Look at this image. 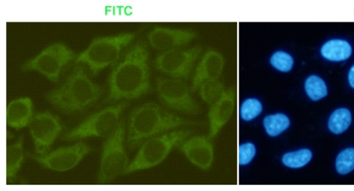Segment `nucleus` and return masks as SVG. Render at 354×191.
Wrapping results in <instances>:
<instances>
[{
	"instance_id": "f257e3e1",
	"label": "nucleus",
	"mask_w": 354,
	"mask_h": 191,
	"mask_svg": "<svg viewBox=\"0 0 354 191\" xmlns=\"http://www.w3.org/2000/svg\"><path fill=\"white\" fill-rule=\"evenodd\" d=\"M150 55L147 43L137 39L122 53L111 70L109 94L105 103L136 100L151 91Z\"/></svg>"
},
{
	"instance_id": "f03ea898",
	"label": "nucleus",
	"mask_w": 354,
	"mask_h": 191,
	"mask_svg": "<svg viewBox=\"0 0 354 191\" xmlns=\"http://www.w3.org/2000/svg\"><path fill=\"white\" fill-rule=\"evenodd\" d=\"M102 94V88L90 78L84 66L75 64L61 87L47 92L44 97L57 109L73 113L94 106Z\"/></svg>"
},
{
	"instance_id": "7ed1b4c3",
	"label": "nucleus",
	"mask_w": 354,
	"mask_h": 191,
	"mask_svg": "<svg viewBox=\"0 0 354 191\" xmlns=\"http://www.w3.org/2000/svg\"><path fill=\"white\" fill-rule=\"evenodd\" d=\"M176 118L167 113L156 103H147L135 108L129 113L127 146L133 149L143 145L147 139L175 127Z\"/></svg>"
},
{
	"instance_id": "20e7f679",
	"label": "nucleus",
	"mask_w": 354,
	"mask_h": 191,
	"mask_svg": "<svg viewBox=\"0 0 354 191\" xmlns=\"http://www.w3.org/2000/svg\"><path fill=\"white\" fill-rule=\"evenodd\" d=\"M135 37L134 33H121L95 38L87 49L77 55L75 63L87 66L91 74L97 76L118 62L124 51L134 42Z\"/></svg>"
},
{
	"instance_id": "39448f33",
	"label": "nucleus",
	"mask_w": 354,
	"mask_h": 191,
	"mask_svg": "<svg viewBox=\"0 0 354 191\" xmlns=\"http://www.w3.org/2000/svg\"><path fill=\"white\" fill-rule=\"evenodd\" d=\"M129 106L128 101L113 104L105 108V109L95 113L88 116L83 122L74 127L64 135L62 139L65 141H74V140L84 139L88 138H109L116 131L123 111Z\"/></svg>"
},
{
	"instance_id": "423d86ee",
	"label": "nucleus",
	"mask_w": 354,
	"mask_h": 191,
	"mask_svg": "<svg viewBox=\"0 0 354 191\" xmlns=\"http://www.w3.org/2000/svg\"><path fill=\"white\" fill-rule=\"evenodd\" d=\"M125 123L121 120L116 131L103 143V154L97 181L105 184L125 174L129 158L124 148Z\"/></svg>"
},
{
	"instance_id": "0eeeda50",
	"label": "nucleus",
	"mask_w": 354,
	"mask_h": 191,
	"mask_svg": "<svg viewBox=\"0 0 354 191\" xmlns=\"http://www.w3.org/2000/svg\"><path fill=\"white\" fill-rule=\"evenodd\" d=\"M77 53L64 44H50L39 55L28 60L21 66L22 71H36L46 76L50 82H59L63 70L68 64L75 62Z\"/></svg>"
},
{
	"instance_id": "6e6552de",
	"label": "nucleus",
	"mask_w": 354,
	"mask_h": 191,
	"mask_svg": "<svg viewBox=\"0 0 354 191\" xmlns=\"http://www.w3.org/2000/svg\"><path fill=\"white\" fill-rule=\"evenodd\" d=\"M177 138H179V136L171 133L147 139L129 165L125 174L156 167L165 159L170 149L176 145Z\"/></svg>"
},
{
	"instance_id": "1a4fd4ad",
	"label": "nucleus",
	"mask_w": 354,
	"mask_h": 191,
	"mask_svg": "<svg viewBox=\"0 0 354 191\" xmlns=\"http://www.w3.org/2000/svg\"><path fill=\"white\" fill-rule=\"evenodd\" d=\"M93 152V149L90 146L79 142L74 145L59 148L46 154L28 156L47 170L65 172L77 167L85 156Z\"/></svg>"
},
{
	"instance_id": "9d476101",
	"label": "nucleus",
	"mask_w": 354,
	"mask_h": 191,
	"mask_svg": "<svg viewBox=\"0 0 354 191\" xmlns=\"http://www.w3.org/2000/svg\"><path fill=\"white\" fill-rule=\"evenodd\" d=\"M28 127L39 155L47 154L62 131L61 120L50 111L34 114Z\"/></svg>"
},
{
	"instance_id": "9b49d317",
	"label": "nucleus",
	"mask_w": 354,
	"mask_h": 191,
	"mask_svg": "<svg viewBox=\"0 0 354 191\" xmlns=\"http://www.w3.org/2000/svg\"><path fill=\"white\" fill-rule=\"evenodd\" d=\"M33 117V104L30 98L12 100L6 108V122L9 127L19 130L28 126Z\"/></svg>"
},
{
	"instance_id": "f8f14e48",
	"label": "nucleus",
	"mask_w": 354,
	"mask_h": 191,
	"mask_svg": "<svg viewBox=\"0 0 354 191\" xmlns=\"http://www.w3.org/2000/svg\"><path fill=\"white\" fill-rule=\"evenodd\" d=\"M24 136H20L14 145L6 148V180L12 181L17 180L24 162Z\"/></svg>"
},
{
	"instance_id": "ddd939ff",
	"label": "nucleus",
	"mask_w": 354,
	"mask_h": 191,
	"mask_svg": "<svg viewBox=\"0 0 354 191\" xmlns=\"http://www.w3.org/2000/svg\"><path fill=\"white\" fill-rule=\"evenodd\" d=\"M148 42L155 50L169 49L181 43L182 35L164 28H155L147 35Z\"/></svg>"
},
{
	"instance_id": "4468645a",
	"label": "nucleus",
	"mask_w": 354,
	"mask_h": 191,
	"mask_svg": "<svg viewBox=\"0 0 354 191\" xmlns=\"http://www.w3.org/2000/svg\"><path fill=\"white\" fill-rule=\"evenodd\" d=\"M353 49L346 40L333 39L322 46L321 54L324 58L330 62H344L352 55Z\"/></svg>"
},
{
	"instance_id": "2eb2a0df",
	"label": "nucleus",
	"mask_w": 354,
	"mask_h": 191,
	"mask_svg": "<svg viewBox=\"0 0 354 191\" xmlns=\"http://www.w3.org/2000/svg\"><path fill=\"white\" fill-rule=\"evenodd\" d=\"M352 123V113L346 108H340L332 113L328 119V126L330 131L334 134H342Z\"/></svg>"
},
{
	"instance_id": "dca6fc26",
	"label": "nucleus",
	"mask_w": 354,
	"mask_h": 191,
	"mask_svg": "<svg viewBox=\"0 0 354 191\" xmlns=\"http://www.w3.org/2000/svg\"><path fill=\"white\" fill-rule=\"evenodd\" d=\"M266 131L270 136H277L290 127V120L286 114L277 113L265 118L263 120Z\"/></svg>"
},
{
	"instance_id": "f3484780",
	"label": "nucleus",
	"mask_w": 354,
	"mask_h": 191,
	"mask_svg": "<svg viewBox=\"0 0 354 191\" xmlns=\"http://www.w3.org/2000/svg\"><path fill=\"white\" fill-rule=\"evenodd\" d=\"M305 90L308 97L314 101L320 100L328 95L326 84L317 75H311L306 79Z\"/></svg>"
},
{
	"instance_id": "a211bd4d",
	"label": "nucleus",
	"mask_w": 354,
	"mask_h": 191,
	"mask_svg": "<svg viewBox=\"0 0 354 191\" xmlns=\"http://www.w3.org/2000/svg\"><path fill=\"white\" fill-rule=\"evenodd\" d=\"M313 154L308 149H301L299 151L288 152L283 156V163L286 167L290 168H300L305 167L311 161Z\"/></svg>"
},
{
	"instance_id": "6ab92c4d",
	"label": "nucleus",
	"mask_w": 354,
	"mask_h": 191,
	"mask_svg": "<svg viewBox=\"0 0 354 191\" xmlns=\"http://www.w3.org/2000/svg\"><path fill=\"white\" fill-rule=\"evenodd\" d=\"M336 168L340 174H347L354 170V148H347L338 154Z\"/></svg>"
},
{
	"instance_id": "aec40b11",
	"label": "nucleus",
	"mask_w": 354,
	"mask_h": 191,
	"mask_svg": "<svg viewBox=\"0 0 354 191\" xmlns=\"http://www.w3.org/2000/svg\"><path fill=\"white\" fill-rule=\"evenodd\" d=\"M262 111V104L260 101L256 98H248L243 102L240 107V116L245 122L255 119L260 116Z\"/></svg>"
},
{
	"instance_id": "412c9836",
	"label": "nucleus",
	"mask_w": 354,
	"mask_h": 191,
	"mask_svg": "<svg viewBox=\"0 0 354 191\" xmlns=\"http://www.w3.org/2000/svg\"><path fill=\"white\" fill-rule=\"evenodd\" d=\"M271 65L281 72L286 73L292 70L294 60L289 53L277 52L270 59Z\"/></svg>"
},
{
	"instance_id": "4be33fe9",
	"label": "nucleus",
	"mask_w": 354,
	"mask_h": 191,
	"mask_svg": "<svg viewBox=\"0 0 354 191\" xmlns=\"http://www.w3.org/2000/svg\"><path fill=\"white\" fill-rule=\"evenodd\" d=\"M256 154V148L254 143H248L239 146V163L240 165H245L254 159Z\"/></svg>"
},
{
	"instance_id": "5701e85b",
	"label": "nucleus",
	"mask_w": 354,
	"mask_h": 191,
	"mask_svg": "<svg viewBox=\"0 0 354 191\" xmlns=\"http://www.w3.org/2000/svg\"><path fill=\"white\" fill-rule=\"evenodd\" d=\"M348 80L351 87L354 89V65L352 66V69H350Z\"/></svg>"
}]
</instances>
